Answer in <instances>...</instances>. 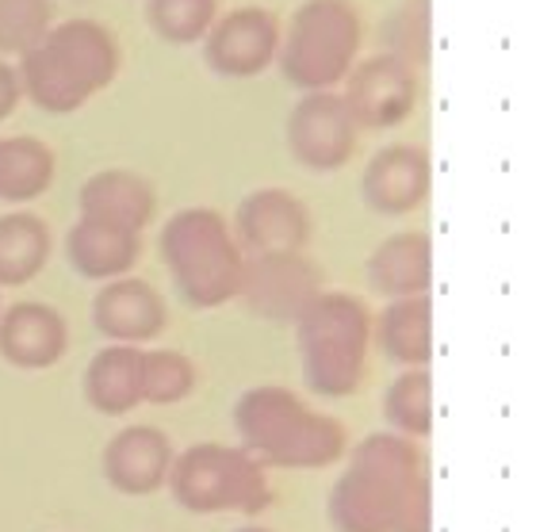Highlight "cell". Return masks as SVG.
Here are the masks:
<instances>
[{
  "label": "cell",
  "mask_w": 559,
  "mask_h": 532,
  "mask_svg": "<svg viewBox=\"0 0 559 532\" xmlns=\"http://www.w3.org/2000/svg\"><path fill=\"white\" fill-rule=\"evenodd\" d=\"M337 532H433V486L418 440L368 433L330 490Z\"/></svg>",
  "instance_id": "6da1fadb"
},
{
  "label": "cell",
  "mask_w": 559,
  "mask_h": 532,
  "mask_svg": "<svg viewBox=\"0 0 559 532\" xmlns=\"http://www.w3.org/2000/svg\"><path fill=\"white\" fill-rule=\"evenodd\" d=\"M234 429L253 460L284 471H319L349 452V433L337 417L319 414L292 387L261 383L234 402Z\"/></svg>",
  "instance_id": "7a4b0ae2"
},
{
  "label": "cell",
  "mask_w": 559,
  "mask_h": 532,
  "mask_svg": "<svg viewBox=\"0 0 559 532\" xmlns=\"http://www.w3.org/2000/svg\"><path fill=\"white\" fill-rule=\"evenodd\" d=\"M16 73L35 108L70 116L116 81L119 39L100 20H66L50 27L39 47L27 50Z\"/></svg>",
  "instance_id": "3957f363"
},
{
  "label": "cell",
  "mask_w": 559,
  "mask_h": 532,
  "mask_svg": "<svg viewBox=\"0 0 559 532\" xmlns=\"http://www.w3.org/2000/svg\"><path fill=\"white\" fill-rule=\"evenodd\" d=\"M304 379L322 399H349L360 391L372 348V315L349 292H322L296 322Z\"/></svg>",
  "instance_id": "277c9868"
},
{
  "label": "cell",
  "mask_w": 559,
  "mask_h": 532,
  "mask_svg": "<svg viewBox=\"0 0 559 532\" xmlns=\"http://www.w3.org/2000/svg\"><path fill=\"white\" fill-rule=\"evenodd\" d=\"M162 261L185 303L200 310L238 299L241 253L230 223L215 208H185L162 226Z\"/></svg>",
  "instance_id": "5b68a950"
},
{
  "label": "cell",
  "mask_w": 559,
  "mask_h": 532,
  "mask_svg": "<svg viewBox=\"0 0 559 532\" xmlns=\"http://www.w3.org/2000/svg\"><path fill=\"white\" fill-rule=\"evenodd\" d=\"M360 35L365 27L353 0H304L280 35V73L304 93H326L357 66Z\"/></svg>",
  "instance_id": "8992f818"
},
{
  "label": "cell",
  "mask_w": 559,
  "mask_h": 532,
  "mask_svg": "<svg viewBox=\"0 0 559 532\" xmlns=\"http://www.w3.org/2000/svg\"><path fill=\"white\" fill-rule=\"evenodd\" d=\"M173 501L188 513H246L257 517L272 506V478L261 460L234 445H192L173 460Z\"/></svg>",
  "instance_id": "52a82bcc"
},
{
  "label": "cell",
  "mask_w": 559,
  "mask_h": 532,
  "mask_svg": "<svg viewBox=\"0 0 559 532\" xmlns=\"http://www.w3.org/2000/svg\"><path fill=\"white\" fill-rule=\"evenodd\" d=\"M326 292L322 272L304 249L288 253H246L238 299L253 318L272 326H296L304 310Z\"/></svg>",
  "instance_id": "ba28073f"
},
{
  "label": "cell",
  "mask_w": 559,
  "mask_h": 532,
  "mask_svg": "<svg viewBox=\"0 0 559 532\" xmlns=\"http://www.w3.org/2000/svg\"><path fill=\"white\" fill-rule=\"evenodd\" d=\"M288 150L304 169L337 173L349 165L357 150V123L345 108L342 93H304V101L288 111Z\"/></svg>",
  "instance_id": "9c48e42d"
},
{
  "label": "cell",
  "mask_w": 559,
  "mask_h": 532,
  "mask_svg": "<svg viewBox=\"0 0 559 532\" xmlns=\"http://www.w3.org/2000/svg\"><path fill=\"white\" fill-rule=\"evenodd\" d=\"M342 101L357 131H388L403 123L418 104V70L391 55H372L345 73Z\"/></svg>",
  "instance_id": "30bf717a"
},
{
  "label": "cell",
  "mask_w": 559,
  "mask_h": 532,
  "mask_svg": "<svg viewBox=\"0 0 559 532\" xmlns=\"http://www.w3.org/2000/svg\"><path fill=\"white\" fill-rule=\"evenodd\" d=\"M276 47L280 20L261 4L223 12L203 35V58L223 78H257L276 62Z\"/></svg>",
  "instance_id": "8fae6325"
},
{
  "label": "cell",
  "mask_w": 559,
  "mask_h": 532,
  "mask_svg": "<svg viewBox=\"0 0 559 532\" xmlns=\"http://www.w3.org/2000/svg\"><path fill=\"white\" fill-rule=\"evenodd\" d=\"M241 253H288L311 241V211L288 188H257L234 211Z\"/></svg>",
  "instance_id": "7c38bea8"
},
{
  "label": "cell",
  "mask_w": 559,
  "mask_h": 532,
  "mask_svg": "<svg viewBox=\"0 0 559 532\" xmlns=\"http://www.w3.org/2000/svg\"><path fill=\"white\" fill-rule=\"evenodd\" d=\"M173 460L177 452H173L169 433L157 425H127L104 445L100 471L111 490L127 498H146L169 483Z\"/></svg>",
  "instance_id": "4fadbf2b"
},
{
  "label": "cell",
  "mask_w": 559,
  "mask_h": 532,
  "mask_svg": "<svg viewBox=\"0 0 559 532\" xmlns=\"http://www.w3.org/2000/svg\"><path fill=\"white\" fill-rule=\"evenodd\" d=\"M429 185H433V162H429V150L414 142H391L376 150L360 177L365 203L380 215L418 211L429 200Z\"/></svg>",
  "instance_id": "5bb4252c"
},
{
  "label": "cell",
  "mask_w": 559,
  "mask_h": 532,
  "mask_svg": "<svg viewBox=\"0 0 559 532\" xmlns=\"http://www.w3.org/2000/svg\"><path fill=\"white\" fill-rule=\"evenodd\" d=\"M93 322L96 330L108 338V345H134L142 348L154 341L169 322V307H165L162 292L150 280L139 276H119L96 292L93 299Z\"/></svg>",
  "instance_id": "9a60e30c"
},
{
  "label": "cell",
  "mask_w": 559,
  "mask_h": 532,
  "mask_svg": "<svg viewBox=\"0 0 559 532\" xmlns=\"http://www.w3.org/2000/svg\"><path fill=\"white\" fill-rule=\"evenodd\" d=\"M70 348V326H66L62 310L50 303H12L9 310H0V356L12 368L43 371L55 368Z\"/></svg>",
  "instance_id": "2e32d148"
},
{
  "label": "cell",
  "mask_w": 559,
  "mask_h": 532,
  "mask_svg": "<svg viewBox=\"0 0 559 532\" xmlns=\"http://www.w3.org/2000/svg\"><path fill=\"white\" fill-rule=\"evenodd\" d=\"M81 218L93 223H108L119 230L142 234V226L154 218L157 196L142 173L134 169H100L81 185L78 196Z\"/></svg>",
  "instance_id": "e0dca14e"
},
{
  "label": "cell",
  "mask_w": 559,
  "mask_h": 532,
  "mask_svg": "<svg viewBox=\"0 0 559 532\" xmlns=\"http://www.w3.org/2000/svg\"><path fill=\"white\" fill-rule=\"evenodd\" d=\"M368 284L383 299L429 295L433 287V241L426 230L388 234L368 257Z\"/></svg>",
  "instance_id": "ac0fdd59"
},
{
  "label": "cell",
  "mask_w": 559,
  "mask_h": 532,
  "mask_svg": "<svg viewBox=\"0 0 559 532\" xmlns=\"http://www.w3.org/2000/svg\"><path fill=\"white\" fill-rule=\"evenodd\" d=\"M372 341L388 360L403 368H429L433 360V299L411 295V299H388L376 315Z\"/></svg>",
  "instance_id": "d6986e66"
},
{
  "label": "cell",
  "mask_w": 559,
  "mask_h": 532,
  "mask_svg": "<svg viewBox=\"0 0 559 532\" xmlns=\"http://www.w3.org/2000/svg\"><path fill=\"white\" fill-rule=\"evenodd\" d=\"M142 238L131 230H119L108 223H93V218H78L70 226V238H66V257H70L73 272H81L85 280H119L134 269L139 261Z\"/></svg>",
  "instance_id": "ffe728a7"
},
{
  "label": "cell",
  "mask_w": 559,
  "mask_h": 532,
  "mask_svg": "<svg viewBox=\"0 0 559 532\" xmlns=\"http://www.w3.org/2000/svg\"><path fill=\"white\" fill-rule=\"evenodd\" d=\"M142 348L134 345H108L88 360L85 368V399L93 410L108 417L131 414L142 402V376H139Z\"/></svg>",
  "instance_id": "44dd1931"
},
{
  "label": "cell",
  "mask_w": 559,
  "mask_h": 532,
  "mask_svg": "<svg viewBox=\"0 0 559 532\" xmlns=\"http://www.w3.org/2000/svg\"><path fill=\"white\" fill-rule=\"evenodd\" d=\"M55 150L32 134L0 139V200L32 203L55 185Z\"/></svg>",
  "instance_id": "7402d4cb"
},
{
  "label": "cell",
  "mask_w": 559,
  "mask_h": 532,
  "mask_svg": "<svg viewBox=\"0 0 559 532\" xmlns=\"http://www.w3.org/2000/svg\"><path fill=\"white\" fill-rule=\"evenodd\" d=\"M50 257V230L32 211L0 215V287L32 284Z\"/></svg>",
  "instance_id": "603a6c76"
},
{
  "label": "cell",
  "mask_w": 559,
  "mask_h": 532,
  "mask_svg": "<svg viewBox=\"0 0 559 532\" xmlns=\"http://www.w3.org/2000/svg\"><path fill=\"white\" fill-rule=\"evenodd\" d=\"M383 422L406 440H426L433 433V376L429 368H403L383 391Z\"/></svg>",
  "instance_id": "cb8c5ba5"
},
{
  "label": "cell",
  "mask_w": 559,
  "mask_h": 532,
  "mask_svg": "<svg viewBox=\"0 0 559 532\" xmlns=\"http://www.w3.org/2000/svg\"><path fill=\"white\" fill-rule=\"evenodd\" d=\"M383 55L399 58L411 70H426L433 55V16H429V0H399V9L383 20L380 27Z\"/></svg>",
  "instance_id": "d4e9b609"
},
{
  "label": "cell",
  "mask_w": 559,
  "mask_h": 532,
  "mask_svg": "<svg viewBox=\"0 0 559 532\" xmlns=\"http://www.w3.org/2000/svg\"><path fill=\"white\" fill-rule=\"evenodd\" d=\"M142 376V402H154V406H173V402H185L195 391V364L180 348H142L139 360Z\"/></svg>",
  "instance_id": "484cf974"
},
{
  "label": "cell",
  "mask_w": 559,
  "mask_h": 532,
  "mask_svg": "<svg viewBox=\"0 0 559 532\" xmlns=\"http://www.w3.org/2000/svg\"><path fill=\"white\" fill-rule=\"evenodd\" d=\"M218 16V0H146V20L165 43L188 47L211 32Z\"/></svg>",
  "instance_id": "4316f807"
},
{
  "label": "cell",
  "mask_w": 559,
  "mask_h": 532,
  "mask_svg": "<svg viewBox=\"0 0 559 532\" xmlns=\"http://www.w3.org/2000/svg\"><path fill=\"white\" fill-rule=\"evenodd\" d=\"M55 27V4L50 0H0V55L35 50Z\"/></svg>",
  "instance_id": "83f0119b"
},
{
  "label": "cell",
  "mask_w": 559,
  "mask_h": 532,
  "mask_svg": "<svg viewBox=\"0 0 559 532\" xmlns=\"http://www.w3.org/2000/svg\"><path fill=\"white\" fill-rule=\"evenodd\" d=\"M20 96H24V88H20V73L12 70L9 62H0V123L16 111Z\"/></svg>",
  "instance_id": "f1b7e54d"
},
{
  "label": "cell",
  "mask_w": 559,
  "mask_h": 532,
  "mask_svg": "<svg viewBox=\"0 0 559 532\" xmlns=\"http://www.w3.org/2000/svg\"><path fill=\"white\" fill-rule=\"evenodd\" d=\"M238 532H272V529H264V524H246V529H238Z\"/></svg>",
  "instance_id": "f546056e"
}]
</instances>
